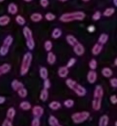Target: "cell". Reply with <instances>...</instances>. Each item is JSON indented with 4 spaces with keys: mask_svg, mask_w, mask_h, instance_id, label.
I'll return each instance as SVG.
<instances>
[{
    "mask_svg": "<svg viewBox=\"0 0 117 126\" xmlns=\"http://www.w3.org/2000/svg\"><path fill=\"white\" fill-rule=\"evenodd\" d=\"M86 15L84 11H72L62 14L60 16V21L62 23H71L74 21H83L85 18Z\"/></svg>",
    "mask_w": 117,
    "mask_h": 126,
    "instance_id": "6da1fadb",
    "label": "cell"
},
{
    "mask_svg": "<svg viewBox=\"0 0 117 126\" xmlns=\"http://www.w3.org/2000/svg\"><path fill=\"white\" fill-rule=\"evenodd\" d=\"M103 97V88L102 86H97L95 87L94 94L92 100V108L95 110H99L102 106V100Z\"/></svg>",
    "mask_w": 117,
    "mask_h": 126,
    "instance_id": "7a4b0ae2",
    "label": "cell"
},
{
    "mask_svg": "<svg viewBox=\"0 0 117 126\" xmlns=\"http://www.w3.org/2000/svg\"><path fill=\"white\" fill-rule=\"evenodd\" d=\"M65 84H66V86H68L71 90H72L78 96H79V97L85 96L86 89L83 86H81L80 84H78L77 81L74 80V79L69 78V79H67L66 80H65Z\"/></svg>",
    "mask_w": 117,
    "mask_h": 126,
    "instance_id": "3957f363",
    "label": "cell"
},
{
    "mask_svg": "<svg viewBox=\"0 0 117 126\" xmlns=\"http://www.w3.org/2000/svg\"><path fill=\"white\" fill-rule=\"evenodd\" d=\"M32 60H33V55H32V54L30 52H27L23 55L22 64H21V68H20V74H21V75L23 76L28 73L32 63Z\"/></svg>",
    "mask_w": 117,
    "mask_h": 126,
    "instance_id": "277c9868",
    "label": "cell"
},
{
    "mask_svg": "<svg viewBox=\"0 0 117 126\" xmlns=\"http://www.w3.org/2000/svg\"><path fill=\"white\" fill-rule=\"evenodd\" d=\"M23 34L25 37V40H26V45H27V47H28V48L29 49V50H33L35 47V40H34L32 30H30L28 27L25 26V27H23Z\"/></svg>",
    "mask_w": 117,
    "mask_h": 126,
    "instance_id": "5b68a950",
    "label": "cell"
},
{
    "mask_svg": "<svg viewBox=\"0 0 117 126\" xmlns=\"http://www.w3.org/2000/svg\"><path fill=\"white\" fill-rule=\"evenodd\" d=\"M90 117V112L89 111H80V112H75L72 115V120L75 124H81L86 121Z\"/></svg>",
    "mask_w": 117,
    "mask_h": 126,
    "instance_id": "8992f818",
    "label": "cell"
},
{
    "mask_svg": "<svg viewBox=\"0 0 117 126\" xmlns=\"http://www.w3.org/2000/svg\"><path fill=\"white\" fill-rule=\"evenodd\" d=\"M32 113L35 116V117L36 118H40V117H42L44 113V109L40 105H35L32 108Z\"/></svg>",
    "mask_w": 117,
    "mask_h": 126,
    "instance_id": "52a82bcc",
    "label": "cell"
},
{
    "mask_svg": "<svg viewBox=\"0 0 117 126\" xmlns=\"http://www.w3.org/2000/svg\"><path fill=\"white\" fill-rule=\"evenodd\" d=\"M73 51L78 56H82L85 52V48H84V45L80 42H78L75 46L73 47Z\"/></svg>",
    "mask_w": 117,
    "mask_h": 126,
    "instance_id": "ba28073f",
    "label": "cell"
},
{
    "mask_svg": "<svg viewBox=\"0 0 117 126\" xmlns=\"http://www.w3.org/2000/svg\"><path fill=\"white\" fill-rule=\"evenodd\" d=\"M97 79V74L95 70H91L87 74V80L90 84H94Z\"/></svg>",
    "mask_w": 117,
    "mask_h": 126,
    "instance_id": "9c48e42d",
    "label": "cell"
},
{
    "mask_svg": "<svg viewBox=\"0 0 117 126\" xmlns=\"http://www.w3.org/2000/svg\"><path fill=\"white\" fill-rule=\"evenodd\" d=\"M11 66L8 63H4L3 65H0V76L6 74L11 71Z\"/></svg>",
    "mask_w": 117,
    "mask_h": 126,
    "instance_id": "30bf717a",
    "label": "cell"
},
{
    "mask_svg": "<svg viewBox=\"0 0 117 126\" xmlns=\"http://www.w3.org/2000/svg\"><path fill=\"white\" fill-rule=\"evenodd\" d=\"M69 74V68H67L66 67H60L58 69V75L60 78H66L67 75Z\"/></svg>",
    "mask_w": 117,
    "mask_h": 126,
    "instance_id": "8fae6325",
    "label": "cell"
},
{
    "mask_svg": "<svg viewBox=\"0 0 117 126\" xmlns=\"http://www.w3.org/2000/svg\"><path fill=\"white\" fill-rule=\"evenodd\" d=\"M65 40H66L67 43H68L70 46H72V47H74V46L78 42V39L72 35H67L66 37H65Z\"/></svg>",
    "mask_w": 117,
    "mask_h": 126,
    "instance_id": "7c38bea8",
    "label": "cell"
},
{
    "mask_svg": "<svg viewBox=\"0 0 117 126\" xmlns=\"http://www.w3.org/2000/svg\"><path fill=\"white\" fill-rule=\"evenodd\" d=\"M42 19H43V16H42V14H40L39 12H35L30 16V20L32 22H34V23H39Z\"/></svg>",
    "mask_w": 117,
    "mask_h": 126,
    "instance_id": "4fadbf2b",
    "label": "cell"
},
{
    "mask_svg": "<svg viewBox=\"0 0 117 126\" xmlns=\"http://www.w3.org/2000/svg\"><path fill=\"white\" fill-rule=\"evenodd\" d=\"M11 87H12V89L14 90V91L17 92L19 89L24 87V86H23V84L21 81L17 80V79H14V80H12V82H11Z\"/></svg>",
    "mask_w": 117,
    "mask_h": 126,
    "instance_id": "5bb4252c",
    "label": "cell"
},
{
    "mask_svg": "<svg viewBox=\"0 0 117 126\" xmlns=\"http://www.w3.org/2000/svg\"><path fill=\"white\" fill-rule=\"evenodd\" d=\"M102 50H103V45H101V44H99V43H96L92 47L91 53H92L93 55L96 56V55H98V54L102 52Z\"/></svg>",
    "mask_w": 117,
    "mask_h": 126,
    "instance_id": "9a60e30c",
    "label": "cell"
},
{
    "mask_svg": "<svg viewBox=\"0 0 117 126\" xmlns=\"http://www.w3.org/2000/svg\"><path fill=\"white\" fill-rule=\"evenodd\" d=\"M8 12L11 15H16L18 12V7L15 3H11L8 5Z\"/></svg>",
    "mask_w": 117,
    "mask_h": 126,
    "instance_id": "2e32d148",
    "label": "cell"
},
{
    "mask_svg": "<svg viewBox=\"0 0 117 126\" xmlns=\"http://www.w3.org/2000/svg\"><path fill=\"white\" fill-rule=\"evenodd\" d=\"M102 74H103V77L105 78H111L113 76V70H112L110 67H103L102 69Z\"/></svg>",
    "mask_w": 117,
    "mask_h": 126,
    "instance_id": "e0dca14e",
    "label": "cell"
},
{
    "mask_svg": "<svg viewBox=\"0 0 117 126\" xmlns=\"http://www.w3.org/2000/svg\"><path fill=\"white\" fill-rule=\"evenodd\" d=\"M56 60H57V58H56L55 54H54L52 51L48 52V54H47V63H48L49 65H53L54 63L56 62Z\"/></svg>",
    "mask_w": 117,
    "mask_h": 126,
    "instance_id": "ac0fdd59",
    "label": "cell"
},
{
    "mask_svg": "<svg viewBox=\"0 0 117 126\" xmlns=\"http://www.w3.org/2000/svg\"><path fill=\"white\" fill-rule=\"evenodd\" d=\"M11 23V17L7 15L0 16V26H6Z\"/></svg>",
    "mask_w": 117,
    "mask_h": 126,
    "instance_id": "d6986e66",
    "label": "cell"
},
{
    "mask_svg": "<svg viewBox=\"0 0 117 126\" xmlns=\"http://www.w3.org/2000/svg\"><path fill=\"white\" fill-rule=\"evenodd\" d=\"M39 74H40V77L44 80V79L48 78V70H47V67H41L40 68V71H39Z\"/></svg>",
    "mask_w": 117,
    "mask_h": 126,
    "instance_id": "ffe728a7",
    "label": "cell"
},
{
    "mask_svg": "<svg viewBox=\"0 0 117 126\" xmlns=\"http://www.w3.org/2000/svg\"><path fill=\"white\" fill-rule=\"evenodd\" d=\"M15 116H16V110H15L14 107H11V108L8 109L7 113H6V117H7V119L12 121L14 119Z\"/></svg>",
    "mask_w": 117,
    "mask_h": 126,
    "instance_id": "44dd1931",
    "label": "cell"
},
{
    "mask_svg": "<svg viewBox=\"0 0 117 126\" xmlns=\"http://www.w3.org/2000/svg\"><path fill=\"white\" fill-rule=\"evenodd\" d=\"M108 121L109 118L107 115H103L100 117L99 119V123H98V126H108Z\"/></svg>",
    "mask_w": 117,
    "mask_h": 126,
    "instance_id": "7402d4cb",
    "label": "cell"
},
{
    "mask_svg": "<svg viewBox=\"0 0 117 126\" xmlns=\"http://www.w3.org/2000/svg\"><path fill=\"white\" fill-rule=\"evenodd\" d=\"M108 34H105V33H103L100 35L99 38H98V42L97 43L101 44V45H104L106 44V42H108Z\"/></svg>",
    "mask_w": 117,
    "mask_h": 126,
    "instance_id": "603a6c76",
    "label": "cell"
},
{
    "mask_svg": "<svg viewBox=\"0 0 117 126\" xmlns=\"http://www.w3.org/2000/svg\"><path fill=\"white\" fill-rule=\"evenodd\" d=\"M48 123H49V124H50V126H62L61 124H60L59 120H58V119L52 115L49 117Z\"/></svg>",
    "mask_w": 117,
    "mask_h": 126,
    "instance_id": "cb8c5ba5",
    "label": "cell"
},
{
    "mask_svg": "<svg viewBox=\"0 0 117 126\" xmlns=\"http://www.w3.org/2000/svg\"><path fill=\"white\" fill-rule=\"evenodd\" d=\"M49 108L51 109V110H59V109L61 107V104L60 103L59 101H52L50 104H49Z\"/></svg>",
    "mask_w": 117,
    "mask_h": 126,
    "instance_id": "d4e9b609",
    "label": "cell"
},
{
    "mask_svg": "<svg viewBox=\"0 0 117 126\" xmlns=\"http://www.w3.org/2000/svg\"><path fill=\"white\" fill-rule=\"evenodd\" d=\"M62 35V31L59 28H55L52 32V37L53 39H58L60 38V36Z\"/></svg>",
    "mask_w": 117,
    "mask_h": 126,
    "instance_id": "484cf974",
    "label": "cell"
},
{
    "mask_svg": "<svg viewBox=\"0 0 117 126\" xmlns=\"http://www.w3.org/2000/svg\"><path fill=\"white\" fill-rule=\"evenodd\" d=\"M115 8H113V7H109V8H107V9L105 10L104 11H103V16H107V17H108V16H113V15L115 14Z\"/></svg>",
    "mask_w": 117,
    "mask_h": 126,
    "instance_id": "4316f807",
    "label": "cell"
},
{
    "mask_svg": "<svg viewBox=\"0 0 117 126\" xmlns=\"http://www.w3.org/2000/svg\"><path fill=\"white\" fill-rule=\"evenodd\" d=\"M13 43V37L11 35H7V36L4 38V42H3V45L6 46V47H11V44Z\"/></svg>",
    "mask_w": 117,
    "mask_h": 126,
    "instance_id": "83f0119b",
    "label": "cell"
},
{
    "mask_svg": "<svg viewBox=\"0 0 117 126\" xmlns=\"http://www.w3.org/2000/svg\"><path fill=\"white\" fill-rule=\"evenodd\" d=\"M31 104L29 103L28 101H23L21 102V104H20V108L22 109V110H28L31 109Z\"/></svg>",
    "mask_w": 117,
    "mask_h": 126,
    "instance_id": "f1b7e54d",
    "label": "cell"
},
{
    "mask_svg": "<svg viewBox=\"0 0 117 126\" xmlns=\"http://www.w3.org/2000/svg\"><path fill=\"white\" fill-rule=\"evenodd\" d=\"M40 98L41 101L45 102L47 100L48 98V91L47 89H42L41 92H40Z\"/></svg>",
    "mask_w": 117,
    "mask_h": 126,
    "instance_id": "f546056e",
    "label": "cell"
},
{
    "mask_svg": "<svg viewBox=\"0 0 117 126\" xmlns=\"http://www.w3.org/2000/svg\"><path fill=\"white\" fill-rule=\"evenodd\" d=\"M16 23H17V24L21 25V26H23V25L26 23V20H25V18L23 17V16L17 15V16H16Z\"/></svg>",
    "mask_w": 117,
    "mask_h": 126,
    "instance_id": "4dcf8cb0",
    "label": "cell"
},
{
    "mask_svg": "<svg viewBox=\"0 0 117 126\" xmlns=\"http://www.w3.org/2000/svg\"><path fill=\"white\" fill-rule=\"evenodd\" d=\"M17 94L19 95V97L24 98H26L27 95H28V91H27V89L25 87H23V88H21V89L18 90Z\"/></svg>",
    "mask_w": 117,
    "mask_h": 126,
    "instance_id": "1f68e13d",
    "label": "cell"
},
{
    "mask_svg": "<svg viewBox=\"0 0 117 126\" xmlns=\"http://www.w3.org/2000/svg\"><path fill=\"white\" fill-rule=\"evenodd\" d=\"M44 48H45L46 51H47V52H50L51 50H52V43L51 41L47 40L45 42H44Z\"/></svg>",
    "mask_w": 117,
    "mask_h": 126,
    "instance_id": "d6a6232c",
    "label": "cell"
},
{
    "mask_svg": "<svg viewBox=\"0 0 117 126\" xmlns=\"http://www.w3.org/2000/svg\"><path fill=\"white\" fill-rule=\"evenodd\" d=\"M9 49H10L9 47H6V46H4V45H2L1 47H0V55H2V56L7 55L8 52H9Z\"/></svg>",
    "mask_w": 117,
    "mask_h": 126,
    "instance_id": "836d02e7",
    "label": "cell"
},
{
    "mask_svg": "<svg viewBox=\"0 0 117 126\" xmlns=\"http://www.w3.org/2000/svg\"><path fill=\"white\" fill-rule=\"evenodd\" d=\"M89 67L91 68V70H96V68L97 67V61L96 59H91L89 62Z\"/></svg>",
    "mask_w": 117,
    "mask_h": 126,
    "instance_id": "e575fe53",
    "label": "cell"
},
{
    "mask_svg": "<svg viewBox=\"0 0 117 126\" xmlns=\"http://www.w3.org/2000/svg\"><path fill=\"white\" fill-rule=\"evenodd\" d=\"M56 18V16L53 14V13H51V12H48L47 13V14L45 15V19L47 20V21H53L54 19Z\"/></svg>",
    "mask_w": 117,
    "mask_h": 126,
    "instance_id": "d590c367",
    "label": "cell"
},
{
    "mask_svg": "<svg viewBox=\"0 0 117 126\" xmlns=\"http://www.w3.org/2000/svg\"><path fill=\"white\" fill-rule=\"evenodd\" d=\"M64 105H65L66 108H72V106L74 105V101L72 99H66L65 100V102H64Z\"/></svg>",
    "mask_w": 117,
    "mask_h": 126,
    "instance_id": "8d00e7d4",
    "label": "cell"
},
{
    "mask_svg": "<svg viewBox=\"0 0 117 126\" xmlns=\"http://www.w3.org/2000/svg\"><path fill=\"white\" fill-rule=\"evenodd\" d=\"M76 61H77V60H76L75 58H73V57L71 58V59L68 61V62H67V65L65 66V67H66L67 68H70V67H73V66L75 65Z\"/></svg>",
    "mask_w": 117,
    "mask_h": 126,
    "instance_id": "74e56055",
    "label": "cell"
},
{
    "mask_svg": "<svg viewBox=\"0 0 117 126\" xmlns=\"http://www.w3.org/2000/svg\"><path fill=\"white\" fill-rule=\"evenodd\" d=\"M101 16H102V13L100 12L99 11H97L92 15V19L94 20V21H98V20H100Z\"/></svg>",
    "mask_w": 117,
    "mask_h": 126,
    "instance_id": "f35d334b",
    "label": "cell"
},
{
    "mask_svg": "<svg viewBox=\"0 0 117 126\" xmlns=\"http://www.w3.org/2000/svg\"><path fill=\"white\" fill-rule=\"evenodd\" d=\"M43 86H44V89H49L51 87V81L50 79L47 78V79H44V83H43Z\"/></svg>",
    "mask_w": 117,
    "mask_h": 126,
    "instance_id": "ab89813d",
    "label": "cell"
},
{
    "mask_svg": "<svg viewBox=\"0 0 117 126\" xmlns=\"http://www.w3.org/2000/svg\"><path fill=\"white\" fill-rule=\"evenodd\" d=\"M110 86L113 88H117V78H111L109 80Z\"/></svg>",
    "mask_w": 117,
    "mask_h": 126,
    "instance_id": "60d3db41",
    "label": "cell"
},
{
    "mask_svg": "<svg viewBox=\"0 0 117 126\" xmlns=\"http://www.w3.org/2000/svg\"><path fill=\"white\" fill-rule=\"evenodd\" d=\"M40 4L41 7L47 8L49 4V0H40Z\"/></svg>",
    "mask_w": 117,
    "mask_h": 126,
    "instance_id": "b9f144b4",
    "label": "cell"
},
{
    "mask_svg": "<svg viewBox=\"0 0 117 126\" xmlns=\"http://www.w3.org/2000/svg\"><path fill=\"white\" fill-rule=\"evenodd\" d=\"M40 119L36 118V117H35V118L33 119V121H32V123H31V126H40Z\"/></svg>",
    "mask_w": 117,
    "mask_h": 126,
    "instance_id": "7bdbcfd3",
    "label": "cell"
},
{
    "mask_svg": "<svg viewBox=\"0 0 117 126\" xmlns=\"http://www.w3.org/2000/svg\"><path fill=\"white\" fill-rule=\"evenodd\" d=\"M110 102H111L113 105H116L117 104V96L116 95H112L110 96Z\"/></svg>",
    "mask_w": 117,
    "mask_h": 126,
    "instance_id": "ee69618b",
    "label": "cell"
},
{
    "mask_svg": "<svg viewBox=\"0 0 117 126\" xmlns=\"http://www.w3.org/2000/svg\"><path fill=\"white\" fill-rule=\"evenodd\" d=\"M2 126H13V124H12V122H11V120H9V119H5V120L3 122Z\"/></svg>",
    "mask_w": 117,
    "mask_h": 126,
    "instance_id": "f6af8a7d",
    "label": "cell"
},
{
    "mask_svg": "<svg viewBox=\"0 0 117 126\" xmlns=\"http://www.w3.org/2000/svg\"><path fill=\"white\" fill-rule=\"evenodd\" d=\"M87 30L90 33H93V32L96 30V27H95L94 25H90L89 27H87Z\"/></svg>",
    "mask_w": 117,
    "mask_h": 126,
    "instance_id": "bcb514c9",
    "label": "cell"
},
{
    "mask_svg": "<svg viewBox=\"0 0 117 126\" xmlns=\"http://www.w3.org/2000/svg\"><path fill=\"white\" fill-rule=\"evenodd\" d=\"M4 102H5V98L3 96H0V105H3Z\"/></svg>",
    "mask_w": 117,
    "mask_h": 126,
    "instance_id": "7dc6e473",
    "label": "cell"
},
{
    "mask_svg": "<svg viewBox=\"0 0 117 126\" xmlns=\"http://www.w3.org/2000/svg\"><path fill=\"white\" fill-rule=\"evenodd\" d=\"M113 2H114V5L117 6V0H113Z\"/></svg>",
    "mask_w": 117,
    "mask_h": 126,
    "instance_id": "c3c4849f",
    "label": "cell"
},
{
    "mask_svg": "<svg viewBox=\"0 0 117 126\" xmlns=\"http://www.w3.org/2000/svg\"><path fill=\"white\" fill-rule=\"evenodd\" d=\"M114 63H115V66L116 67V66H117V58H115V61H114Z\"/></svg>",
    "mask_w": 117,
    "mask_h": 126,
    "instance_id": "681fc988",
    "label": "cell"
},
{
    "mask_svg": "<svg viewBox=\"0 0 117 126\" xmlns=\"http://www.w3.org/2000/svg\"><path fill=\"white\" fill-rule=\"evenodd\" d=\"M60 2H62V3H65V2H66L67 0H59Z\"/></svg>",
    "mask_w": 117,
    "mask_h": 126,
    "instance_id": "f907efd6",
    "label": "cell"
},
{
    "mask_svg": "<svg viewBox=\"0 0 117 126\" xmlns=\"http://www.w3.org/2000/svg\"><path fill=\"white\" fill-rule=\"evenodd\" d=\"M23 1H25V2H27V3H29V2H31L32 0H23Z\"/></svg>",
    "mask_w": 117,
    "mask_h": 126,
    "instance_id": "816d5d0a",
    "label": "cell"
},
{
    "mask_svg": "<svg viewBox=\"0 0 117 126\" xmlns=\"http://www.w3.org/2000/svg\"><path fill=\"white\" fill-rule=\"evenodd\" d=\"M83 2H85V3H87V2H89L90 0H82Z\"/></svg>",
    "mask_w": 117,
    "mask_h": 126,
    "instance_id": "f5cc1de1",
    "label": "cell"
},
{
    "mask_svg": "<svg viewBox=\"0 0 117 126\" xmlns=\"http://www.w3.org/2000/svg\"><path fill=\"white\" fill-rule=\"evenodd\" d=\"M115 126H117V122L115 123Z\"/></svg>",
    "mask_w": 117,
    "mask_h": 126,
    "instance_id": "db71d44e",
    "label": "cell"
},
{
    "mask_svg": "<svg viewBox=\"0 0 117 126\" xmlns=\"http://www.w3.org/2000/svg\"><path fill=\"white\" fill-rule=\"evenodd\" d=\"M4 0H0V3H2V2H4Z\"/></svg>",
    "mask_w": 117,
    "mask_h": 126,
    "instance_id": "11a10c76",
    "label": "cell"
}]
</instances>
